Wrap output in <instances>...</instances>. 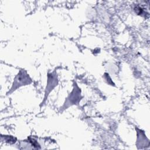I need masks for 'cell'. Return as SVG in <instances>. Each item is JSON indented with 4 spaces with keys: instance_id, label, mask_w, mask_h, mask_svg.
<instances>
[{
    "instance_id": "6da1fadb",
    "label": "cell",
    "mask_w": 150,
    "mask_h": 150,
    "mask_svg": "<svg viewBox=\"0 0 150 150\" xmlns=\"http://www.w3.org/2000/svg\"><path fill=\"white\" fill-rule=\"evenodd\" d=\"M31 83L32 79L28 74L27 71L24 69H21L15 76L12 86L8 94L12 93L13 91L16 90L21 86L29 84Z\"/></svg>"
},
{
    "instance_id": "7a4b0ae2",
    "label": "cell",
    "mask_w": 150,
    "mask_h": 150,
    "mask_svg": "<svg viewBox=\"0 0 150 150\" xmlns=\"http://www.w3.org/2000/svg\"><path fill=\"white\" fill-rule=\"evenodd\" d=\"M82 98L81 94L80 88L77 86L76 82L73 83V88L71 92L69 94L65 100V102L62 107V111L69 108L70 106L77 105L79 104Z\"/></svg>"
},
{
    "instance_id": "3957f363",
    "label": "cell",
    "mask_w": 150,
    "mask_h": 150,
    "mask_svg": "<svg viewBox=\"0 0 150 150\" xmlns=\"http://www.w3.org/2000/svg\"><path fill=\"white\" fill-rule=\"evenodd\" d=\"M57 84H58V79H57V76L56 72L54 71L52 73H48L47 85L46 87V90L45 93V98L43 101V104L46 100L49 93L57 85Z\"/></svg>"
},
{
    "instance_id": "277c9868",
    "label": "cell",
    "mask_w": 150,
    "mask_h": 150,
    "mask_svg": "<svg viewBox=\"0 0 150 150\" xmlns=\"http://www.w3.org/2000/svg\"><path fill=\"white\" fill-rule=\"evenodd\" d=\"M2 137L4 138L5 141L9 144H14L16 141V138L11 135H4L2 136Z\"/></svg>"
},
{
    "instance_id": "5b68a950",
    "label": "cell",
    "mask_w": 150,
    "mask_h": 150,
    "mask_svg": "<svg viewBox=\"0 0 150 150\" xmlns=\"http://www.w3.org/2000/svg\"><path fill=\"white\" fill-rule=\"evenodd\" d=\"M104 77L105 79V80L107 81V83L110 85H114V83L112 82V81L111 80V79L110 78L109 74L107 73H104Z\"/></svg>"
},
{
    "instance_id": "8992f818",
    "label": "cell",
    "mask_w": 150,
    "mask_h": 150,
    "mask_svg": "<svg viewBox=\"0 0 150 150\" xmlns=\"http://www.w3.org/2000/svg\"><path fill=\"white\" fill-rule=\"evenodd\" d=\"M29 142L31 144V145H32L33 147L36 148H40V146H39V144H38V142H37L36 140H35L34 139L29 138Z\"/></svg>"
}]
</instances>
